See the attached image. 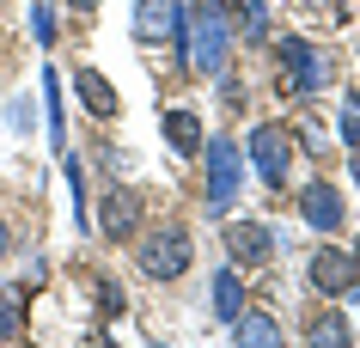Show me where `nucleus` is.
I'll return each instance as SVG.
<instances>
[{"label":"nucleus","instance_id":"nucleus-14","mask_svg":"<svg viewBox=\"0 0 360 348\" xmlns=\"http://www.w3.org/2000/svg\"><path fill=\"white\" fill-rule=\"evenodd\" d=\"M305 342L311 348H342L348 342V318H342V311H318V318L305 324Z\"/></svg>","mask_w":360,"mask_h":348},{"label":"nucleus","instance_id":"nucleus-5","mask_svg":"<svg viewBox=\"0 0 360 348\" xmlns=\"http://www.w3.org/2000/svg\"><path fill=\"white\" fill-rule=\"evenodd\" d=\"M281 67H287V86H293L300 98L323 92V86H330V74H336V67H330V56H323V49H311V43H300V37L281 43Z\"/></svg>","mask_w":360,"mask_h":348},{"label":"nucleus","instance_id":"nucleus-17","mask_svg":"<svg viewBox=\"0 0 360 348\" xmlns=\"http://www.w3.org/2000/svg\"><path fill=\"white\" fill-rule=\"evenodd\" d=\"M220 104H226V110H245V86L232 74H220Z\"/></svg>","mask_w":360,"mask_h":348},{"label":"nucleus","instance_id":"nucleus-20","mask_svg":"<svg viewBox=\"0 0 360 348\" xmlns=\"http://www.w3.org/2000/svg\"><path fill=\"white\" fill-rule=\"evenodd\" d=\"M68 6H74V13H92V6H98V0H68Z\"/></svg>","mask_w":360,"mask_h":348},{"label":"nucleus","instance_id":"nucleus-11","mask_svg":"<svg viewBox=\"0 0 360 348\" xmlns=\"http://www.w3.org/2000/svg\"><path fill=\"white\" fill-rule=\"evenodd\" d=\"M232 342H245V348H275V342H281V324H275L269 311H238V318H232Z\"/></svg>","mask_w":360,"mask_h":348},{"label":"nucleus","instance_id":"nucleus-15","mask_svg":"<svg viewBox=\"0 0 360 348\" xmlns=\"http://www.w3.org/2000/svg\"><path fill=\"white\" fill-rule=\"evenodd\" d=\"M214 311H220V318H238V311H245V281H238V275L232 269H220V281H214Z\"/></svg>","mask_w":360,"mask_h":348},{"label":"nucleus","instance_id":"nucleus-4","mask_svg":"<svg viewBox=\"0 0 360 348\" xmlns=\"http://www.w3.org/2000/svg\"><path fill=\"white\" fill-rule=\"evenodd\" d=\"M245 153L257 159V177H263L269 190H281L287 172H293V129H281V122H263V129L250 135Z\"/></svg>","mask_w":360,"mask_h":348},{"label":"nucleus","instance_id":"nucleus-10","mask_svg":"<svg viewBox=\"0 0 360 348\" xmlns=\"http://www.w3.org/2000/svg\"><path fill=\"white\" fill-rule=\"evenodd\" d=\"M226 251H232V263H263V257L275 251V232L257 226V220H232L226 226Z\"/></svg>","mask_w":360,"mask_h":348},{"label":"nucleus","instance_id":"nucleus-1","mask_svg":"<svg viewBox=\"0 0 360 348\" xmlns=\"http://www.w3.org/2000/svg\"><path fill=\"white\" fill-rule=\"evenodd\" d=\"M184 49H190L195 74H226L232 31H226V6L220 0H202L195 13H184Z\"/></svg>","mask_w":360,"mask_h":348},{"label":"nucleus","instance_id":"nucleus-6","mask_svg":"<svg viewBox=\"0 0 360 348\" xmlns=\"http://www.w3.org/2000/svg\"><path fill=\"white\" fill-rule=\"evenodd\" d=\"M184 37V0H134V43H177Z\"/></svg>","mask_w":360,"mask_h":348},{"label":"nucleus","instance_id":"nucleus-2","mask_svg":"<svg viewBox=\"0 0 360 348\" xmlns=\"http://www.w3.org/2000/svg\"><path fill=\"white\" fill-rule=\"evenodd\" d=\"M195 263V245L184 226H153L134 238V269L147 275V281H184Z\"/></svg>","mask_w":360,"mask_h":348},{"label":"nucleus","instance_id":"nucleus-21","mask_svg":"<svg viewBox=\"0 0 360 348\" xmlns=\"http://www.w3.org/2000/svg\"><path fill=\"white\" fill-rule=\"evenodd\" d=\"M6 245H13V238H6V220H0V257H6Z\"/></svg>","mask_w":360,"mask_h":348},{"label":"nucleus","instance_id":"nucleus-7","mask_svg":"<svg viewBox=\"0 0 360 348\" xmlns=\"http://www.w3.org/2000/svg\"><path fill=\"white\" fill-rule=\"evenodd\" d=\"M98 220H104V232H110L116 245H129L134 232H141V195L129 183H110V190L98 195Z\"/></svg>","mask_w":360,"mask_h":348},{"label":"nucleus","instance_id":"nucleus-3","mask_svg":"<svg viewBox=\"0 0 360 348\" xmlns=\"http://www.w3.org/2000/svg\"><path fill=\"white\" fill-rule=\"evenodd\" d=\"M202 153H208V208L226 214L238 202V183H245V147H232V135H214L202 141Z\"/></svg>","mask_w":360,"mask_h":348},{"label":"nucleus","instance_id":"nucleus-13","mask_svg":"<svg viewBox=\"0 0 360 348\" xmlns=\"http://www.w3.org/2000/svg\"><path fill=\"white\" fill-rule=\"evenodd\" d=\"M165 141H171V147H177L184 159L202 153V122H195L190 110H165Z\"/></svg>","mask_w":360,"mask_h":348},{"label":"nucleus","instance_id":"nucleus-12","mask_svg":"<svg viewBox=\"0 0 360 348\" xmlns=\"http://www.w3.org/2000/svg\"><path fill=\"white\" fill-rule=\"evenodd\" d=\"M74 92H79V104H86L92 116H104V122L116 116V92H110V79H104V74L79 67V74H74Z\"/></svg>","mask_w":360,"mask_h":348},{"label":"nucleus","instance_id":"nucleus-22","mask_svg":"<svg viewBox=\"0 0 360 348\" xmlns=\"http://www.w3.org/2000/svg\"><path fill=\"white\" fill-rule=\"evenodd\" d=\"M354 177H360V153H354Z\"/></svg>","mask_w":360,"mask_h":348},{"label":"nucleus","instance_id":"nucleus-19","mask_svg":"<svg viewBox=\"0 0 360 348\" xmlns=\"http://www.w3.org/2000/svg\"><path fill=\"white\" fill-rule=\"evenodd\" d=\"M342 141H348V147H360V116H354V110H342Z\"/></svg>","mask_w":360,"mask_h":348},{"label":"nucleus","instance_id":"nucleus-8","mask_svg":"<svg viewBox=\"0 0 360 348\" xmlns=\"http://www.w3.org/2000/svg\"><path fill=\"white\" fill-rule=\"evenodd\" d=\"M305 275H311V288H318V293H348L360 281V263L348 251H336V245H323V251L311 257V269H305Z\"/></svg>","mask_w":360,"mask_h":348},{"label":"nucleus","instance_id":"nucleus-18","mask_svg":"<svg viewBox=\"0 0 360 348\" xmlns=\"http://www.w3.org/2000/svg\"><path fill=\"white\" fill-rule=\"evenodd\" d=\"M300 141H305V153H330V135H323V129H318V122H305V129H300Z\"/></svg>","mask_w":360,"mask_h":348},{"label":"nucleus","instance_id":"nucleus-16","mask_svg":"<svg viewBox=\"0 0 360 348\" xmlns=\"http://www.w3.org/2000/svg\"><path fill=\"white\" fill-rule=\"evenodd\" d=\"M19 306H25V288H6V311H0V336H19Z\"/></svg>","mask_w":360,"mask_h":348},{"label":"nucleus","instance_id":"nucleus-9","mask_svg":"<svg viewBox=\"0 0 360 348\" xmlns=\"http://www.w3.org/2000/svg\"><path fill=\"white\" fill-rule=\"evenodd\" d=\"M300 214H305V226L336 232V226H342V195H336V183H305V190H300Z\"/></svg>","mask_w":360,"mask_h":348}]
</instances>
